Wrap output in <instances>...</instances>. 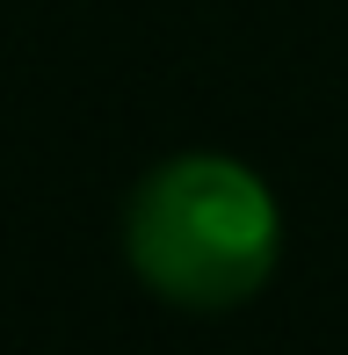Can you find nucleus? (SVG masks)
Returning <instances> with one entry per match:
<instances>
[{
	"label": "nucleus",
	"mask_w": 348,
	"mask_h": 355,
	"mask_svg": "<svg viewBox=\"0 0 348 355\" xmlns=\"http://www.w3.org/2000/svg\"><path fill=\"white\" fill-rule=\"evenodd\" d=\"M123 261L174 312H232L283 261V203L232 153H167L123 196Z\"/></svg>",
	"instance_id": "f257e3e1"
}]
</instances>
